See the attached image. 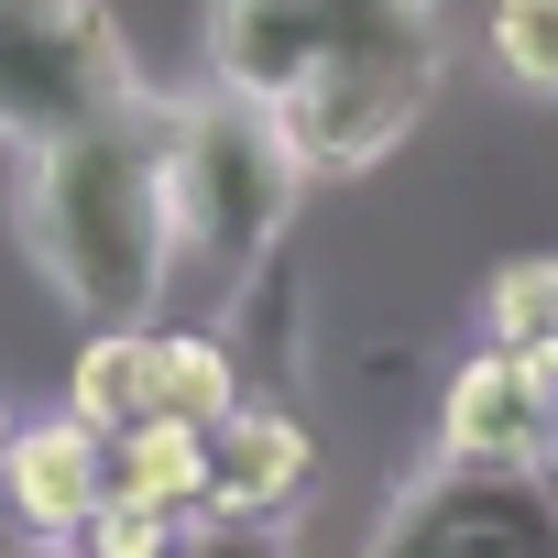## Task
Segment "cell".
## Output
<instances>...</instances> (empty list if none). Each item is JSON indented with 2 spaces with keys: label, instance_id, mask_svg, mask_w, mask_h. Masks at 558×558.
Listing matches in <instances>:
<instances>
[{
  "label": "cell",
  "instance_id": "5b68a950",
  "mask_svg": "<svg viewBox=\"0 0 558 558\" xmlns=\"http://www.w3.org/2000/svg\"><path fill=\"white\" fill-rule=\"evenodd\" d=\"M373 558H558V471L438 460L373 536Z\"/></svg>",
  "mask_w": 558,
  "mask_h": 558
},
{
  "label": "cell",
  "instance_id": "4fadbf2b",
  "mask_svg": "<svg viewBox=\"0 0 558 558\" xmlns=\"http://www.w3.org/2000/svg\"><path fill=\"white\" fill-rule=\"evenodd\" d=\"M482 340L493 351H525V340H558V252H525L482 286Z\"/></svg>",
  "mask_w": 558,
  "mask_h": 558
},
{
  "label": "cell",
  "instance_id": "ba28073f",
  "mask_svg": "<svg viewBox=\"0 0 558 558\" xmlns=\"http://www.w3.org/2000/svg\"><path fill=\"white\" fill-rule=\"evenodd\" d=\"M438 460H471V471H547L558 460V427L536 416V395L514 384V351H471L438 395Z\"/></svg>",
  "mask_w": 558,
  "mask_h": 558
},
{
  "label": "cell",
  "instance_id": "e0dca14e",
  "mask_svg": "<svg viewBox=\"0 0 558 558\" xmlns=\"http://www.w3.org/2000/svg\"><path fill=\"white\" fill-rule=\"evenodd\" d=\"M0 558H45V536H34V525H23L12 504H0Z\"/></svg>",
  "mask_w": 558,
  "mask_h": 558
},
{
  "label": "cell",
  "instance_id": "30bf717a",
  "mask_svg": "<svg viewBox=\"0 0 558 558\" xmlns=\"http://www.w3.org/2000/svg\"><path fill=\"white\" fill-rule=\"evenodd\" d=\"M66 416H88L99 438L154 416V329H88L66 362Z\"/></svg>",
  "mask_w": 558,
  "mask_h": 558
},
{
  "label": "cell",
  "instance_id": "8fae6325",
  "mask_svg": "<svg viewBox=\"0 0 558 558\" xmlns=\"http://www.w3.org/2000/svg\"><path fill=\"white\" fill-rule=\"evenodd\" d=\"M241 351L197 318V329H154V416H186V427H219L241 405Z\"/></svg>",
  "mask_w": 558,
  "mask_h": 558
},
{
  "label": "cell",
  "instance_id": "52a82bcc",
  "mask_svg": "<svg viewBox=\"0 0 558 558\" xmlns=\"http://www.w3.org/2000/svg\"><path fill=\"white\" fill-rule=\"evenodd\" d=\"M0 504H12L45 547H66L99 504H110V438L88 427V416H34V427H12V449H0Z\"/></svg>",
  "mask_w": 558,
  "mask_h": 558
},
{
  "label": "cell",
  "instance_id": "9c48e42d",
  "mask_svg": "<svg viewBox=\"0 0 558 558\" xmlns=\"http://www.w3.org/2000/svg\"><path fill=\"white\" fill-rule=\"evenodd\" d=\"M110 493L121 504H154V514H197L208 504V427L186 416H132L110 438Z\"/></svg>",
  "mask_w": 558,
  "mask_h": 558
},
{
  "label": "cell",
  "instance_id": "8992f818",
  "mask_svg": "<svg viewBox=\"0 0 558 558\" xmlns=\"http://www.w3.org/2000/svg\"><path fill=\"white\" fill-rule=\"evenodd\" d=\"M318 482V438L296 427V405H263L241 395L219 427H208V525H286Z\"/></svg>",
  "mask_w": 558,
  "mask_h": 558
},
{
  "label": "cell",
  "instance_id": "6da1fadb",
  "mask_svg": "<svg viewBox=\"0 0 558 558\" xmlns=\"http://www.w3.org/2000/svg\"><path fill=\"white\" fill-rule=\"evenodd\" d=\"M449 77L438 0H208V88L252 99L307 175L384 165Z\"/></svg>",
  "mask_w": 558,
  "mask_h": 558
},
{
  "label": "cell",
  "instance_id": "7c38bea8",
  "mask_svg": "<svg viewBox=\"0 0 558 558\" xmlns=\"http://www.w3.org/2000/svg\"><path fill=\"white\" fill-rule=\"evenodd\" d=\"M482 56H493L504 88L558 99V0H493L482 12Z\"/></svg>",
  "mask_w": 558,
  "mask_h": 558
},
{
  "label": "cell",
  "instance_id": "2e32d148",
  "mask_svg": "<svg viewBox=\"0 0 558 558\" xmlns=\"http://www.w3.org/2000/svg\"><path fill=\"white\" fill-rule=\"evenodd\" d=\"M514 384H525V395H536V416L558 427V340H525V351H514Z\"/></svg>",
  "mask_w": 558,
  "mask_h": 558
},
{
  "label": "cell",
  "instance_id": "7a4b0ae2",
  "mask_svg": "<svg viewBox=\"0 0 558 558\" xmlns=\"http://www.w3.org/2000/svg\"><path fill=\"white\" fill-rule=\"evenodd\" d=\"M12 230H23V263L56 286L66 318H88V329H154V307L175 296L165 99H121V110L34 143L23 175H12Z\"/></svg>",
  "mask_w": 558,
  "mask_h": 558
},
{
  "label": "cell",
  "instance_id": "5bb4252c",
  "mask_svg": "<svg viewBox=\"0 0 558 558\" xmlns=\"http://www.w3.org/2000/svg\"><path fill=\"white\" fill-rule=\"evenodd\" d=\"M175 536H186V514H154V504H121V493H110L66 547H77V558H175Z\"/></svg>",
  "mask_w": 558,
  "mask_h": 558
},
{
  "label": "cell",
  "instance_id": "277c9868",
  "mask_svg": "<svg viewBox=\"0 0 558 558\" xmlns=\"http://www.w3.org/2000/svg\"><path fill=\"white\" fill-rule=\"evenodd\" d=\"M143 99L132 34L110 0H0V143L34 154L99 110Z\"/></svg>",
  "mask_w": 558,
  "mask_h": 558
},
{
  "label": "cell",
  "instance_id": "ac0fdd59",
  "mask_svg": "<svg viewBox=\"0 0 558 558\" xmlns=\"http://www.w3.org/2000/svg\"><path fill=\"white\" fill-rule=\"evenodd\" d=\"M12 427H23V416H12V405H0V449H12Z\"/></svg>",
  "mask_w": 558,
  "mask_h": 558
},
{
  "label": "cell",
  "instance_id": "9a60e30c",
  "mask_svg": "<svg viewBox=\"0 0 558 558\" xmlns=\"http://www.w3.org/2000/svg\"><path fill=\"white\" fill-rule=\"evenodd\" d=\"M175 558H286V536H274V525H208V514H186Z\"/></svg>",
  "mask_w": 558,
  "mask_h": 558
},
{
  "label": "cell",
  "instance_id": "3957f363",
  "mask_svg": "<svg viewBox=\"0 0 558 558\" xmlns=\"http://www.w3.org/2000/svg\"><path fill=\"white\" fill-rule=\"evenodd\" d=\"M165 197H175V286H197L208 307H241L286 263L307 165L252 99L197 88V99H165Z\"/></svg>",
  "mask_w": 558,
  "mask_h": 558
}]
</instances>
